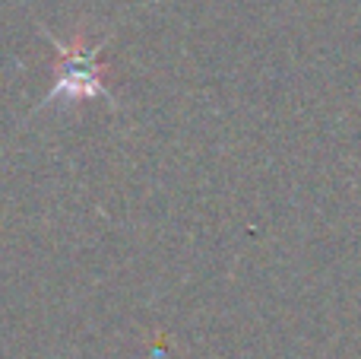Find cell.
<instances>
[{
  "mask_svg": "<svg viewBox=\"0 0 361 359\" xmlns=\"http://www.w3.org/2000/svg\"><path fill=\"white\" fill-rule=\"evenodd\" d=\"M54 61V86L48 89V99H108V64L102 57V42H92L82 32H76L70 42H57Z\"/></svg>",
  "mask_w": 361,
  "mask_h": 359,
  "instance_id": "6da1fadb",
  "label": "cell"
}]
</instances>
